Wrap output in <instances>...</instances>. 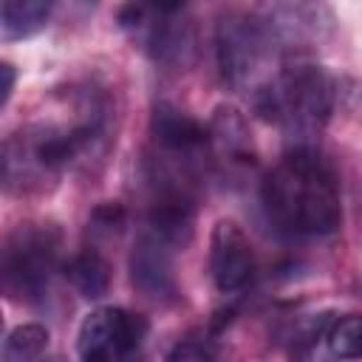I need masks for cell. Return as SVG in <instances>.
I'll return each mask as SVG.
<instances>
[{
  "mask_svg": "<svg viewBox=\"0 0 362 362\" xmlns=\"http://www.w3.org/2000/svg\"><path fill=\"white\" fill-rule=\"evenodd\" d=\"M150 130L156 144L173 156H195L206 147V127L173 105H156Z\"/></svg>",
  "mask_w": 362,
  "mask_h": 362,
  "instance_id": "10",
  "label": "cell"
},
{
  "mask_svg": "<svg viewBox=\"0 0 362 362\" xmlns=\"http://www.w3.org/2000/svg\"><path fill=\"white\" fill-rule=\"evenodd\" d=\"M209 272H212V280H215L218 291H223V294H235V291L246 288L255 277L252 243L243 235V229L229 218H221L212 229Z\"/></svg>",
  "mask_w": 362,
  "mask_h": 362,
  "instance_id": "8",
  "label": "cell"
},
{
  "mask_svg": "<svg viewBox=\"0 0 362 362\" xmlns=\"http://www.w3.org/2000/svg\"><path fill=\"white\" fill-rule=\"evenodd\" d=\"M45 345H48V331L42 325L37 322L17 325L0 348V362H37Z\"/></svg>",
  "mask_w": 362,
  "mask_h": 362,
  "instance_id": "14",
  "label": "cell"
},
{
  "mask_svg": "<svg viewBox=\"0 0 362 362\" xmlns=\"http://www.w3.org/2000/svg\"><path fill=\"white\" fill-rule=\"evenodd\" d=\"M170 246L150 232H141L130 252V283L139 294L156 303H170L178 294Z\"/></svg>",
  "mask_w": 362,
  "mask_h": 362,
  "instance_id": "9",
  "label": "cell"
},
{
  "mask_svg": "<svg viewBox=\"0 0 362 362\" xmlns=\"http://www.w3.org/2000/svg\"><path fill=\"white\" fill-rule=\"evenodd\" d=\"M14 82H17V71H14V65L0 59V107L8 102V96H11V90H14Z\"/></svg>",
  "mask_w": 362,
  "mask_h": 362,
  "instance_id": "17",
  "label": "cell"
},
{
  "mask_svg": "<svg viewBox=\"0 0 362 362\" xmlns=\"http://www.w3.org/2000/svg\"><path fill=\"white\" fill-rule=\"evenodd\" d=\"M255 105L266 119L286 124L288 133L314 136L334 110V79L320 65H294L272 88H263Z\"/></svg>",
  "mask_w": 362,
  "mask_h": 362,
  "instance_id": "3",
  "label": "cell"
},
{
  "mask_svg": "<svg viewBox=\"0 0 362 362\" xmlns=\"http://www.w3.org/2000/svg\"><path fill=\"white\" fill-rule=\"evenodd\" d=\"M206 144L229 164H252V136L246 127V119L235 107H218L209 127H206Z\"/></svg>",
  "mask_w": 362,
  "mask_h": 362,
  "instance_id": "11",
  "label": "cell"
},
{
  "mask_svg": "<svg viewBox=\"0 0 362 362\" xmlns=\"http://www.w3.org/2000/svg\"><path fill=\"white\" fill-rule=\"evenodd\" d=\"M59 229L54 223H25L0 243V286L25 300L48 291L59 263Z\"/></svg>",
  "mask_w": 362,
  "mask_h": 362,
  "instance_id": "4",
  "label": "cell"
},
{
  "mask_svg": "<svg viewBox=\"0 0 362 362\" xmlns=\"http://www.w3.org/2000/svg\"><path fill=\"white\" fill-rule=\"evenodd\" d=\"M45 362H65L62 356H51V359H45Z\"/></svg>",
  "mask_w": 362,
  "mask_h": 362,
  "instance_id": "18",
  "label": "cell"
},
{
  "mask_svg": "<svg viewBox=\"0 0 362 362\" xmlns=\"http://www.w3.org/2000/svg\"><path fill=\"white\" fill-rule=\"evenodd\" d=\"M144 331L147 322L124 308H96L79 325V362H119L139 348Z\"/></svg>",
  "mask_w": 362,
  "mask_h": 362,
  "instance_id": "7",
  "label": "cell"
},
{
  "mask_svg": "<svg viewBox=\"0 0 362 362\" xmlns=\"http://www.w3.org/2000/svg\"><path fill=\"white\" fill-rule=\"evenodd\" d=\"M328 348L337 359H359L362 354V317L348 314L337 320L328 331Z\"/></svg>",
  "mask_w": 362,
  "mask_h": 362,
  "instance_id": "15",
  "label": "cell"
},
{
  "mask_svg": "<svg viewBox=\"0 0 362 362\" xmlns=\"http://www.w3.org/2000/svg\"><path fill=\"white\" fill-rule=\"evenodd\" d=\"M54 6L45 0H0V42H17L40 34Z\"/></svg>",
  "mask_w": 362,
  "mask_h": 362,
  "instance_id": "12",
  "label": "cell"
},
{
  "mask_svg": "<svg viewBox=\"0 0 362 362\" xmlns=\"http://www.w3.org/2000/svg\"><path fill=\"white\" fill-rule=\"evenodd\" d=\"M0 331H3V311H0Z\"/></svg>",
  "mask_w": 362,
  "mask_h": 362,
  "instance_id": "19",
  "label": "cell"
},
{
  "mask_svg": "<svg viewBox=\"0 0 362 362\" xmlns=\"http://www.w3.org/2000/svg\"><path fill=\"white\" fill-rule=\"evenodd\" d=\"M167 362H212V354H209L206 345L192 342V339H184V342H178L167 354Z\"/></svg>",
  "mask_w": 362,
  "mask_h": 362,
  "instance_id": "16",
  "label": "cell"
},
{
  "mask_svg": "<svg viewBox=\"0 0 362 362\" xmlns=\"http://www.w3.org/2000/svg\"><path fill=\"white\" fill-rule=\"evenodd\" d=\"M260 198L269 221L286 235H331L342 223L337 173L311 144H297L272 167Z\"/></svg>",
  "mask_w": 362,
  "mask_h": 362,
  "instance_id": "1",
  "label": "cell"
},
{
  "mask_svg": "<svg viewBox=\"0 0 362 362\" xmlns=\"http://www.w3.org/2000/svg\"><path fill=\"white\" fill-rule=\"evenodd\" d=\"M272 51V28L246 14H226L215 28V57L221 79L240 90L255 82Z\"/></svg>",
  "mask_w": 362,
  "mask_h": 362,
  "instance_id": "6",
  "label": "cell"
},
{
  "mask_svg": "<svg viewBox=\"0 0 362 362\" xmlns=\"http://www.w3.org/2000/svg\"><path fill=\"white\" fill-rule=\"evenodd\" d=\"M65 280L85 297V300H102L110 288V266L99 252H79L62 266Z\"/></svg>",
  "mask_w": 362,
  "mask_h": 362,
  "instance_id": "13",
  "label": "cell"
},
{
  "mask_svg": "<svg viewBox=\"0 0 362 362\" xmlns=\"http://www.w3.org/2000/svg\"><path fill=\"white\" fill-rule=\"evenodd\" d=\"M105 133V113L85 110L74 127L28 124L11 133L0 147V187L8 195L28 198L57 184L62 170L82 158Z\"/></svg>",
  "mask_w": 362,
  "mask_h": 362,
  "instance_id": "2",
  "label": "cell"
},
{
  "mask_svg": "<svg viewBox=\"0 0 362 362\" xmlns=\"http://www.w3.org/2000/svg\"><path fill=\"white\" fill-rule=\"evenodd\" d=\"M119 25L133 31L164 68H187L195 59V28L184 17V6H124Z\"/></svg>",
  "mask_w": 362,
  "mask_h": 362,
  "instance_id": "5",
  "label": "cell"
}]
</instances>
